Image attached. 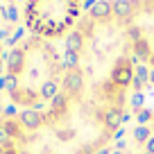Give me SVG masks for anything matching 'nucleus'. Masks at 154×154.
<instances>
[{"label": "nucleus", "mask_w": 154, "mask_h": 154, "mask_svg": "<svg viewBox=\"0 0 154 154\" xmlns=\"http://www.w3.org/2000/svg\"><path fill=\"white\" fill-rule=\"evenodd\" d=\"M122 120L125 111L91 93L82 72L68 66L61 93L45 109L0 118V154H102Z\"/></svg>", "instance_id": "obj_1"}, {"label": "nucleus", "mask_w": 154, "mask_h": 154, "mask_svg": "<svg viewBox=\"0 0 154 154\" xmlns=\"http://www.w3.org/2000/svg\"><path fill=\"white\" fill-rule=\"evenodd\" d=\"M66 72V54L57 41L27 34L7 52L5 95L20 111H41L61 93Z\"/></svg>", "instance_id": "obj_2"}, {"label": "nucleus", "mask_w": 154, "mask_h": 154, "mask_svg": "<svg viewBox=\"0 0 154 154\" xmlns=\"http://www.w3.org/2000/svg\"><path fill=\"white\" fill-rule=\"evenodd\" d=\"M88 0H23V25L48 41L68 38L86 14Z\"/></svg>", "instance_id": "obj_3"}, {"label": "nucleus", "mask_w": 154, "mask_h": 154, "mask_svg": "<svg viewBox=\"0 0 154 154\" xmlns=\"http://www.w3.org/2000/svg\"><path fill=\"white\" fill-rule=\"evenodd\" d=\"M127 18L134 59L140 68L154 70V0H118Z\"/></svg>", "instance_id": "obj_4"}, {"label": "nucleus", "mask_w": 154, "mask_h": 154, "mask_svg": "<svg viewBox=\"0 0 154 154\" xmlns=\"http://www.w3.org/2000/svg\"><path fill=\"white\" fill-rule=\"evenodd\" d=\"M5 63H7V48H5V38L0 34V118L5 116Z\"/></svg>", "instance_id": "obj_5"}]
</instances>
